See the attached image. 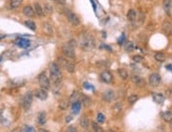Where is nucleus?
<instances>
[{
    "label": "nucleus",
    "mask_w": 172,
    "mask_h": 132,
    "mask_svg": "<svg viewBox=\"0 0 172 132\" xmlns=\"http://www.w3.org/2000/svg\"><path fill=\"white\" fill-rule=\"evenodd\" d=\"M78 43H79L80 48H81L82 50L91 51L93 50L95 47V39L90 33L84 32L79 36V41H78Z\"/></svg>",
    "instance_id": "f257e3e1"
},
{
    "label": "nucleus",
    "mask_w": 172,
    "mask_h": 132,
    "mask_svg": "<svg viewBox=\"0 0 172 132\" xmlns=\"http://www.w3.org/2000/svg\"><path fill=\"white\" fill-rule=\"evenodd\" d=\"M50 76H51V80L55 86L59 87L61 80H63V74L60 71V67L58 63H50Z\"/></svg>",
    "instance_id": "f03ea898"
},
{
    "label": "nucleus",
    "mask_w": 172,
    "mask_h": 132,
    "mask_svg": "<svg viewBox=\"0 0 172 132\" xmlns=\"http://www.w3.org/2000/svg\"><path fill=\"white\" fill-rule=\"evenodd\" d=\"M57 63L59 65V67L66 69L69 73H73L75 71V63H74V61L66 56H59L57 58Z\"/></svg>",
    "instance_id": "7ed1b4c3"
},
{
    "label": "nucleus",
    "mask_w": 172,
    "mask_h": 132,
    "mask_svg": "<svg viewBox=\"0 0 172 132\" xmlns=\"http://www.w3.org/2000/svg\"><path fill=\"white\" fill-rule=\"evenodd\" d=\"M37 79H38L40 88L45 89V90L50 89V87H51V84H50V78L48 77V75H47L45 72H41V73L38 75V77H37Z\"/></svg>",
    "instance_id": "20e7f679"
},
{
    "label": "nucleus",
    "mask_w": 172,
    "mask_h": 132,
    "mask_svg": "<svg viewBox=\"0 0 172 132\" xmlns=\"http://www.w3.org/2000/svg\"><path fill=\"white\" fill-rule=\"evenodd\" d=\"M61 51H63V55H65L66 57H68V58L70 59L75 58V48H74L73 46H71L69 42L63 45V48H61Z\"/></svg>",
    "instance_id": "39448f33"
},
{
    "label": "nucleus",
    "mask_w": 172,
    "mask_h": 132,
    "mask_svg": "<svg viewBox=\"0 0 172 132\" xmlns=\"http://www.w3.org/2000/svg\"><path fill=\"white\" fill-rule=\"evenodd\" d=\"M32 103H33V92L29 91L26 92L23 95V97H22V100H21L22 108L26 111H28L29 109L31 108V106H32Z\"/></svg>",
    "instance_id": "423d86ee"
},
{
    "label": "nucleus",
    "mask_w": 172,
    "mask_h": 132,
    "mask_svg": "<svg viewBox=\"0 0 172 132\" xmlns=\"http://www.w3.org/2000/svg\"><path fill=\"white\" fill-rule=\"evenodd\" d=\"M65 14H66V17H67V19L69 20L70 23L73 24V26H79L80 20H79L78 16L76 15L75 13H73L72 11H69V10H66Z\"/></svg>",
    "instance_id": "0eeeda50"
},
{
    "label": "nucleus",
    "mask_w": 172,
    "mask_h": 132,
    "mask_svg": "<svg viewBox=\"0 0 172 132\" xmlns=\"http://www.w3.org/2000/svg\"><path fill=\"white\" fill-rule=\"evenodd\" d=\"M161 75L157 73H152L150 74V76H149V84H151L152 87H157L159 84H161Z\"/></svg>",
    "instance_id": "6e6552de"
},
{
    "label": "nucleus",
    "mask_w": 172,
    "mask_h": 132,
    "mask_svg": "<svg viewBox=\"0 0 172 132\" xmlns=\"http://www.w3.org/2000/svg\"><path fill=\"white\" fill-rule=\"evenodd\" d=\"M101 95H103V100H105V102L110 103L115 98V92L111 89H108V90H106V91H103Z\"/></svg>",
    "instance_id": "1a4fd4ad"
},
{
    "label": "nucleus",
    "mask_w": 172,
    "mask_h": 132,
    "mask_svg": "<svg viewBox=\"0 0 172 132\" xmlns=\"http://www.w3.org/2000/svg\"><path fill=\"white\" fill-rule=\"evenodd\" d=\"M100 80L106 84H110L113 80V75L110 71H103L100 73Z\"/></svg>",
    "instance_id": "9d476101"
},
{
    "label": "nucleus",
    "mask_w": 172,
    "mask_h": 132,
    "mask_svg": "<svg viewBox=\"0 0 172 132\" xmlns=\"http://www.w3.org/2000/svg\"><path fill=\"white\" fill-rule=\"evenodd\" d=\"M35 96L40 100H45L48 98L47 90L42 89V88H39V89H37L36 91H35Z\"/></svg>",
    "instance_id": "9b49d317"
},
{
    "label": "nucleus",
    "mask_w": 172,
    "mask_h": 132,
    "mask_svg": "<svg viewBox=\"0 0 172 132\" xmlns=\"http://www.w3.org/2000/svg\"><path fill=\"white\" fill-rule=\"evenodd\" d=\"M161 29H163V31H164V32H165L167 35L172 34V23H171L170 21H168V20H166V21L163 22Z\"/></svg>",
    "instance_id": "f8f14e48"
},
{
    "label": "nucleus",
    "mask_w": 172,
    "mask_h": 132,
    "mask_svg": "<svg viewBox=\"0 0 172 132\" xmlns=\"http://www.w3.org/2000/svg\"><path fill=\"white\" fill-rule=\"evenodd\" d=\"M16 45H17L18 47H20V48L22 49H26L30 47L31 42L30 40H28V39H24V38H19L17 39V41H16Z\"/></svg>",
    "instance_id": "ddd939ff"
},
{
    "label": "nucleus",
    "mask_w": 172,
    "mask_h": 132,
    "mask_svg": "<svg viewBox=\"0 0 172 132\" xmlns=\"http://www.w3.org/2000/svg\"><path fill=\"white\" fill-rule=\"evenodd\" d=\"M127 18L130 22H135L137 20V13H136L135 10L134 9L129 10V12L127 14Z\"/></svg>",
    "instance_id": "4468645a"
},
{
    "label": "nucleus",
    "mask_w": 172,
    "mask_h": 132,
    "mask_svg": "<svg viewBox=\"0 0 172 132\" xmlns=\"http://www.w3.org/2000/svg\"><path fill=\"white\" fill-rule=\"evenodd\" d=\"M23 14L26 16V17H33L35 15V11H34V8L31 7V5H26L22 10Z\"/></svg>",
    "instance_id": "2eb2a0df"
},
{
    "label": "nucleus",
    "mask_w": 172,
    "mask_h": 132,
    "mask_svg": "<svg viewBox=\"0 0 172 132\" xmlns=\"http://www.w3.org/2000/svg\"><path fill=\"white\" fill-rule=\"evenodd\" d=\"M152 98L156 104L161 105L165 100V96L161 93H152Z\"/></svg>",
    "instance_id": "dca6fc26"
},
{
    "label": "nucleus",
    "mask_w": 172,
    "mask_h": 132,
    "mask_svg": "<svg viewBox=\"0 0 172 132\" xmlns=\"http://www.w3.org/2000/svg\"><path fill=\"white\" fill-rule=\"evenodd\" d=\"M34 11H35V14H36L38 17H43L45 16V11H43V8L41 7L39 3H35L34 5Z\"/></svg>",
    "instance_id": "f3484780"
},
{
    "label": "nucleus",
    "mask_w": 172,
    "mask_h": 132,
    "mask_svg": "<svg viewBox=\"0 0 172 132\" xmlns=\"http://www.w3.org/2000/svg\"><path fill=\"white\" fill-rule=\"evenodd\" d=\"M131 79H132V81H133L134 84H135L136 86H138V87L144 86V84H145L144 79H143V78L140 77V76H138V75H132Z\"/></svg>",
    "instance_id": "a211bd4d"
},
{
    "label": "nucleus",
    "mask_w": 172,
    "mask_h": 132,
    "mask_svg": "<svg viewBox=\"0 0 172 132\" xmlns=\"http://www.w3.org/2000/svg\"><path fill=\"white\" fill-rule=\"evenodd\" d=\"M79 125L81 126V128L82 129H88L89 128V126H90V121H89V118L87 116H81V118H80V121H79Z\"/></svg>",
    "instance_id": "6ab92c4d"
},
{
    "label": "nucleus",
    "mask_w": 172,
    "mask_h": 132,
    "mask_svg": "<svg viewBox=\"0 0 172 132\" xmlns=\"http://www.w3.org/2000/svg\"><path fill=\"white\" fill-rule=\"evenodd\" d=\"M81 105L82 106H84V107H90L91 105H92V100L90 98V96H88V95H81Z\"/></svg>",
    "instance_id": "aec40b11"
},
{
    "label": "nucleus",
    "mask_w": 172,
    "mask_h": 132,
    "mask_svg": "<svg viewBox=\"0 0 172 132\" xmlns=\"http://www.w3.org/2000/svg\"><path fill=\"white\" fill-rule=\"evenodd\" d=\"M172 7V0H164L163 1V8L167 14H170V10Z\"/></svg>",
    "instance_id": "412c9836"
},
{
    "label": "nucleus",
    "mask_w": 172,
    "mask_h": 132,
    "mask_svg": "<svg viewBox=\"0 0 172 132\" xmlns=\"http://www.w3.org/2000/svg\"><path fill=\"white\" fill-rule=\"evenodd\" d=\"M81 97V95H80L79 93H78L77 91H74L73 93L71 94V96H70V98H69V100H70V103H76V102H79V98Z\"/></svg>",
    "instance_id": "4be33fe9"
},
{
    "label": "nucleus",
    "mask_w": 172,
    "mask_h": 132,
    "mask_svg": "<svg viewBox=\"0 0 172 132\" xmlns=\"http://www.w3.org/2000/svg\"><path fill=\"white\" fill-rule=\"evenodd\" d=\"M22 0H10V8L12 10H16L21 5Z\"/></svg>",
    "instance_id": "5701e85b"
},
{
    "label": "nucleus",
    "mask_w": 172,
    "mask_h": 132,
    "mask_svg": "<svg viewBox=\"0 0 172 132\" xmlns=\"http://www.w3.org/2000/svg\"><path fill=\"white\" fill-rule=\"evenodd\" d=\"M37 119H38L37 121H38L39 125H45V121H47V114H45V112H40V113H39Z\"/></svg>",
    "instance_id": "b1692460"
},
{
    "label": "nucleus",
    "mask_w": 172,
    "mask_h": 132,
    "mask_svg": "<svg viewBox=\"0 0 172 132\" xmlns=\"http://www.w3.org/2000/svg\"><path fill=\"white\" fill-rule=\"evenodd\" d=\"M117 72H118V75L121 76V77L123 78L124 80L127 79L128 76H129V74H128L127 70H126V69H123V68H119V69L117 70Z\"/></svg>",
    "instance_id": "393cba45"
},
{
    "label": "nucleus",
    "mask_w": 172,
    "mask_h": 132,
    "mask_svg": "<svg viewBox=\"0 0 172 132\" xmlns=\"http://www.w3.org/2000/svg\"><path fill=\"white\" fill-rule=\"evenodd\" d=\"M161 117L165 121H168L169 123L170 121L172 119V112L171 111H165V112L161 114Z\"/></svg>",
    "instance_id": "a878e982"
},
{
    "label": "nucleus",
    "mask_w": 172,
    "mask_h": 132,
    "mask_svg": "<svg viewBox=\"0 0 172 132\" xmlns=\"http://www.w3.org/2000/svg\"><path fill=\"white\" fill-rule=\"evenodd\" d=\"M80 108H81V103L80 102H76L72 104V110L75 114H77L78 112L80 111Z\"/></svg>",
    "instance_id": "bb28decb"
},
{
    "label": "nucleus",
    "mask_w": 172,
    "mask_h": 132,
    "mask_svg": "<svg viewBox=\"0 0 172 132\" xmlns=\"http://www.w3.org/2000/svg\"><path fill=\"white\" fill-rule=\"evenodd\" d=\"M43 31H45L47 34L51 35L52 33H53V28H52V26L50 23H48V22H43Z\"/></svg>",
    "instance_id": "cd10ccee"
},
{
    "label": "nucleus",
    "mask_w": 172,
    "mask_h": 132,
    "mask_svg": "<svg viewBox=\"0 0 172 132\" xmlns=\"http://www.w3.org/2000/svg\"><path fill=\"white\" fill-rule=\"evenodd\" d=\"M43 11H45V15H51L53 13V7H52L50 3H45L43 5Z\"/></svg>",
    "instance_id": "c85d7f7f"
},
{
    "label": "nucleus",
    "mask_w": 172,
    "mask_h": 132,
    "mask_svg": "<svg viewBox=\"0 0 172 132\" xmlns=\"http://www.w3.org/2000/svg\"><path fill=\"white\" fill-rule=\"evenodd\" d=\"M24 26L30 29V30L36 31V24H35V22L32 21V20H26V21H24Z\"/></svg>",
    "instance_id": "c756f323"
},
{
    "label": "nucleus",
    "mask_w": 172,
    "mask_h": 132,
    "mask_svg": "<svg viewBox=\"0 0 172 132\" xmlns=\"http://www.w3.org/2000/svg\"><path fill=\"white\" fill-rule=\"evenodd\" d=\"M154 58H155V60H156V61L163 63V61L166 60V55L164 54V53H161V52H158V53H156V54L154 55Z\"/></svg>",
    "instance_id": "7c9ffc66"
},
{
    "label": "nucleus",
    "mask_w": 172,
    "mask_h": 132,
    "mask_svg": "<svg viewBox=\"0 0 172 132\" xmlns=\"http://www.w3.org/2000/svg\"><path fill=\"white\" fill-rule=\"evenodd\" d=\"M69 103H70L69 100H60V103H59V109H60V110H66V109L68 108V106H69Z\"/></svg>",
    "instance_id": "2f4dec72"
},
{
    "label": "nucleus",
    "mask_w": 172,
    "mask_h": 132,
    "mask_svg": "<svg viewBox=\"0 0 172 132\" xmlns=\"http://www.w3.org/2000/svg\"><path fill=\"white\" fill-rule=\"evenodd\" d=\"M125 50L127 51V52H132V51L134 50V43L131 42V41H128V42H126Z\"/></svg>",
    "instance_id": "473e14b6"
},
{
    "label": "nucleus",
    "mask_w": 172,
    "mask_h": 132,
    "mask_svg": "<svg viewBox=\"0 0 172 132\" xmlns=\"http://www.w3.org/2000/svg\"><path fill=\"white\" fill-rule=\"evenodd\" d=\"M92 129L94 132H103V128H101L97 123H95V121H93L92 123Z\"/></svg>",
    "instance_id": "72a5a7b5"
},
{
    "label": "nucleus",
    "mask_w": 172,
    "mask_h": 132,
    "mask_svg": "<svg viewBox=\"0 0 172 132\" xmlns=\"http://www.w3.org/2000/svg\"><path fill=\"white\" fill-rule=\"evenodd\" d=\"M123 109V106H121V103H115V105L113 106V112L114 113H119Z\"/></svg>",
    "instance_id": "f704fd0d"
},
{
    "label": "nucleus",
    "mask_w": 172,
    "mask_h": 132,
    "mask_svg": "<svg viewBox=\"0 0 172 132\" xmlns=\"http://www.w3.org/2000/svg\"><path fill=\"white\" fill-rule=\"evenodd\" d=\"M137 100H138V96L136 95V94H131V95L128 97V102L130 103V104H134L135 102H137Z\"/></svg>",
    "instance_id": "c9c22d12"
},
{
    "label": "nucleus",
    "mask_w": 172,
    "mask_h": 132,
    "mask_svg": "<svg viewBox=\"0 0 172 132\" xmlns=\"http://www.w3.org/2000/svg\"><path fill=\"white\" fill-rule=\"evenodd\" d=\"M105 119H106V117L103 113H98V114H97V121H98V123H103Z\"/></svg>",
    "instance_id": "e433bc0d"
},
{
    "label": "nucleus",
    "mask_w": 172,
    "mask_h": 132,
    "mask_svg": "<svg viewBox=\"0 0 172 132\" xmlns=\"http://www.w3.org/2000/svg\"><path fill=\"white\" fill-rule=\"evenodd\" d=\"M133 60L135 61V63H142V61L144 60V58H143L140 55H135V56H133Z\"/></svg>",
    "instance_id": "4c0bfd02"
},
{
    "label": "nucleus",
    "mask_w": 172,
    "mask_h": 132,
    "mask_svg": "<svg viewBox=\"0 0 172 132\" xmlns=\"http://www.w3.org/2000/svg\"><path fill=\"white\" fill-rule=\"evenodd\" d=\"M66 132H77V129H76V128L74 127V126H70V127L67 128Z\"/></svg>",
    "instance_id": "58836bf2"
},
{
    "label": "nucleus",
    "mask_w": 172,
    "mask_h": 132,
    "mask_svg": "<svg viewBox=\"0 0 172 132\" xmlns=\"http://www.w3.org/2000/svg\"><path fill=\"white\" fill-rule=\"evenodd\" d=\"M84 88H86V89H92V90H93V87H92V84H88V82H84Z\"/></svg>",
    "instance_id": "ea45409f"
},
{
    "label": "nucleus",
    "mask_w": 172,
    "mask_h": 132,
    "mask_svg": "<svg viewBox=\"0 0 172 132\" xmlns=\"http://www.w3.org/2000/svg\"><path fill=\"white\" fill-rule=\"evenodd\" d=\"M26 132H35V130L32 127H26Z\"/></svg>",
    "instance_id": "a19ab883"
},
{
    "label": "nucleus",
    "mask_w": 172,
    "mask_h": 132,
    "mask_svg": "<svg viewBox=\"0 0 172 132\" xmlns=\"http://www.w3.org/2000/svg\"><path fill=\"white\" fill-rule=\"evenodd\" d=\"M71 119H72V116H67V118H66V121H67V123H69Z\"/></svg>",
    "instance_id": "79ce46f5"
},
{
    "label": "nucleus",
    "mask_w": 172,
    "mask_h": 132,
    "mask_svg": "<svg viewBox=\"0 0 172 132\" xmlns=\"http://www.w3.org/2000/svg\"><path fill=\"white\" fill-rule=\"evenodd\" d=\"M167 69L170 70V71H172V65H167Z\"/></svg>",
    "instance_id": "37998d69"
},
{
    "label": "nucleus",
    "mask_w": 172,
    "mask_h": 132,
    "mask_svg": "<svg viewBox=\"0 0 172 132\" xmlns=\"http://www.w3.org/2000/svg\"><path fill=\"white\" fill-rule=\"evenodd\" d=\"M55 1L57 3H63V2H65V0H55Z\"/></svg>",
    "instance_id": "c03bdc74"
},
{
    "label": "nucleus",
    "mask_w": 172,
    "mask_h": 132,
    "mask_svg": "<svg viewBox=\"0 0 172 132\" xmlns=\"http://www.w3.org/2000/svg\"><path fill=\"white\" fill-rule=\"evenodd\" d=\"M13 132H21V129H20V128H16V129L14 130Z\"/></svg>",
    "instance_id": "a18cd8bd"
},
{
    "label": "nucleus",
    "mask_w": 172,
    "mask_h": 132,
    "mask_svg": "<svg viewBox=\"0 0 172 132\" xmlns=\"http://www.w3.org/2000/svg\"><path fill=\"white\" fill-rule=\"evenodd\" d=\"M169 126H170V128H171V130H172V119L169 121Z\"/></svg>",
    "instance_id": "49530a36"
},
{
    "label": "nucleus",
    "mask_w": 172,
    "mask_h": 132,
    "mask_svg": "<svg viewBox=\"0 0 172 132\" xmlns=\"http://www.w3.org/2000/svg\"><path fill=\"white\" fill-rule=\"evenodd\" d=\"M5 35H2V34H0V39H2V38H5Z\"/></svg>",
    "instance_id": "de8ad7c7"
},
{
    "label": "nucleus",
    "mask_w": 172,
    "mask_h": 132,
    "mask_svg": "<svg viewBox=\"0 0 172 132\" xmlns=\"http://www.w3.org/2000/svg\"><path fill=\"white\" fill-rule=\"evenodd\" d=\"M39 132H48V131H45V129H39Z\"/></svg>",
    "instance_id": "09e8293b"
},
{
    "label": "nucleus",
    "mask_w": 172,
    "mask_h": 132,
    "mask_svg": "<svg viewBox=\"0 0 172 132\" xmlns=\"http://www.w3.org/2000/svg\"><path fill=\"white\" fill-rule=\"evenodd\" d=\"M107 132H114V131H113V130H108Z\"/></svg>",
    "instance_id": "8fccbe9b"
},
{
    "label": "nucleus",
    "mask_w": 172,
    "mask_h": 132,
    "mask_svg": "<svg viewBox=\"0 0 172 132\" xmlns=\"http://www.w3.org/2000/svg\"><path fill=\"white\" fill-rule=\"evenodd\" d=\"M171 93H172V91H171Z\"/></svg>",
    "instance_id": "3c124183"
}]
</instances>
